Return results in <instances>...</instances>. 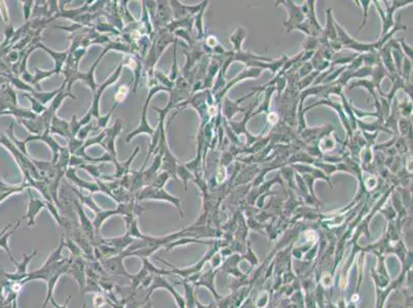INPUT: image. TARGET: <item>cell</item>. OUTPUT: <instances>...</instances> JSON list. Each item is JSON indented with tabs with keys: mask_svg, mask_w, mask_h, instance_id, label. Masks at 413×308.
<instances>
[{
	"mask_svg": "<svg viewBox=\"0 0 413 308\" xmlns=\"http://www.w3.org/2000/svg\"><path fill=\"white\" fill-rule=\"evenodd\" d=\"M122 68H123V63L119 65V67L117 68L116 69V71L112 74V76L104 83L103 85H101V87H99V91L97 92V93H95V95H94V103H93V106H92V109L90 110V114L92 115V116H95V117H97V118H99V100H100V98H101V94L103 93V91L105 90V88L106 87H108L109 84H111V83H113L114 81H116L117 80V78H118V76H119V74H120V71H122Z\"/></svg>",
	"mask_w": 413,
	"mask_h": 308,
	"instance_id": "1",
	"label": "cell"
},
{
	"mask_svg": "<svg viewBox=\"0 0 413 308\" xmlns=\"http://www.w3.org/2000/svg\"><path fill=\"white\" fill-rule=\"evenodd\" d=\"M43 207H44V203L42 201H40L39 199H33L31 197V202H30V205H29V212L26 216V218L29 219V226L34 224V217L36 216V214L39 212V210Z\"/></svg>",
	"mask_w": 413,
	"mask_h": 308,
	"instance_id": "2",
	"label": "cell"
},
{
	"mask_svg": "<svg viewBox=\"0 0 413 308\" xmlns=\"http://www.w3.org/2000/svg\"><path fill=\"white\" fill-rule=\"evenodd\" d=\"M13 231H14V230H11L9 233H5V234H3V235H0V247L3 248V249H5L6 253L9 255V257H10V260H11L12 262H13V258H12V256L10 255V251H9L8 246H7V238L9 237V235H10Z\"/></svg>",
	"mask_w": 413,
	"mask_h": 308,
	"instance_id": "3",
	"label": "cell"
},
{
	"mask_svg": "<svg viewBox=\"0 0 413 308\" xmlns=\"http://www.w3.org/2000/svg\"><path fill=\"white\" fill-rule=\"evenodd\" d=\"M128 92H129V88L128 87H122V88H120L118 90V92H117V94L115 96V101L117 102V104H119V103H122L126 99V97L128 95Z\"/></svg>",
	"mask_w": 413,
	"mask_h": 308,
	"instance_id": "4",
	"label": "cell"
},
{
	"mask_svg": "<svg viewBox=\"0 0 413 308\" xmlns=\"http://www.w3.org/2000/svg\"><path fill=\"white\" fill-rule=\"evenodd\" d=\"M69 299H70V297H69V298L67 299V301L65 302L64 306H62V307H61V306H59V305H57V304L54 302V300H53V299H51V302H53V304L55 305V307H56V308H66V307H67V303H68V300H69Z\"/></svg>",
	"mask_w": 413,
	"mask_h": 308,
	"instance_id": "5",
	"label": "cell"
}]
</instances>
